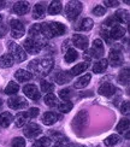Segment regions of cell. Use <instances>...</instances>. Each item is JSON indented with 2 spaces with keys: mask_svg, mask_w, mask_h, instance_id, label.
Wrapping results in <instances>:
<instances>
[{
  "mask_svg": "<svg viewBox=\"0 0 130 147\" xmlns=\"http://www.w3.org/2000/svg\"><path fill=\"white\" fill-rule=\"evenodd\" d=\"M23 133H24V136L26 138L35 139L42 133V129H41V127L36 123H28V124H26V127H24Z\"/></svg>",
  "mask_w": 130,
  "mask_h": 147,
  "instance_id": "8992f818",
  "label": "cell"
},
{
  "mask_svg": "<svg viewBox=\"0 0 130 147\" xmlns=\"http://www.w3.org/2000/svg\"><path fill=\"white\" fill-rule=\"evenodd\" d=\"M23 93L32 100H39L41 98L40 92L35 84H26L23 87Z\"/></svg>",
  "mask_w": 130,
  "mask_h": 147,
  "instance_id": "30bf717a",
  "label": "cell"
},
{
  "mask_svg": "<svg viewBox=\"0 0 130 147\" xmlns=\"http://www.w3.org/2000/svg\"><path fill=\"white\" fill-rule=\"evenodd\" d=\"M100 35L105 39V41H106L107 44H111V42H112V39H111V36H110V34H108V30H106V29L102 28V29L100 30Z\"/></svg>",
  "mask_w": 130,
  "mask_h": 147,
  "instance_id": "7bdbcfd3",
  "label": "cell"
},
{
  "mask_svg": "<svg viewBox=\"0 0 130 147\" xmlns=\"http://www.w3.org/2000/svg\"><path fill=\"white\" fill-rule=\"evenodd\" d=\"M118 82L121 84H128L129 83V80H130V72H129V68H125V69H123L121 72H119V75H118Z\"/></svg>",
  "mask_w": 130,
  "mask_h": 147,
  "instance_id": "d6a6232c",
  "label": "cell"
},
{
  "mask_svg": "<svg viewBox=\"0 0 130 147\" xmlns=\"http://www.w3.org/2000/svg\"><path fill=\"white\" fill-rule=\"evenodd\" d=\"M45 15H46V6L42 3L36 4L33 9V17L35 20H41V18L45 17Z\"/></svg>",
  "mask_w": 130,
  "mask_h": 147,
  "instance_id": "d6986e66",
  "label": "cell"
},
{
  "mask_svg": "<svg viewBox=\"0 0 130 147\" xmlns=\"http://www.w3.org/2000/svg\"><path fill=\"white\" fill-rule=\"evenodd\" d=\"M88 121H89V116L88 112L82 110L79 111L75 118L72 121V128H73V131L77 133V134H81V131H83L86 129V127L88 125Z\"/></svg>",
  "mask_w": 130,
  "mask_h": 147,
  "instance_id": "7a4b0ae2",
  "label": "cell"
},
{
  "mask_svg": "<svg viewBox=\"0 0 130 147\" xmlns=\"http://www.w3.org/2000/svg\"><path fill=\"white\" fill-rule=\"evenodd\" d=\"M23 50L26 51V53H29V54H38L41 51V47L34 40L28 38L23 42Z\"/></svg>",
  "mask_w": 130,
  "mask_h": 147,
  "instance_id": "8fae6325",
  "label": "cell"
},
{
  "mask_svg": "<svg viewBox=\"0 0 130 147\" xmlns=\"http://www.w3.org/2000/svg\"><path fill=\"white\" fill-rule=\"evenodd\" d=\"M60 118H61V116L55 112H46L42 116V122H43V124H46V125H53L54 123H57Z\"/></svg>",
  "mask_w": 130,
  "mask_h": 147,
  "instance_id": "9a60e30c",
  "label": "cell"
},
{
  "mask_svg": "<svg viewBox=\"0 0 130 147\" xmlns=\"http://www.w3.org/2000/svg\"><path fill=\"white\" fill-rule=\"evenodd\" d=\"M87 69H88V63H87V62H83V63H78V64H76L75 66H72L71 70H70L69 72L71 74V76L73 77V76L79 75V74L84 72Z\"/></svg>",
  "mask_w": 130,
  "mask_h": 147,
  "instance_id": "603a6c76",
  "label": "cell"
},
{
  "mask_svg": "<svg viewBox=\"0 0 130 147\" xmlns=\"http://www.w3.org/2000/svg\"><path fill=\"white\" fill-rule=\"evenodd\" d=\"M107 66H108L107 59L101 58V59H99L98 62L94 64V66H93V72H95V74H102L105 70L107 69Z\"/></svg>",
  "mask_w": 130,
  "mask_h": 147,
  "instance_id": "7402d4cb",
  "label": "cell"
},
{
  "mask_svg": "<svg viewBox=\"0 0 130 147\" xmlns=\"http://www.w3.org/2000/svg\"><path fill=\"white\" fill-rule=\"evenodd\" d=\"M49 145H51V139L47 136H43V138H40L36 140L32 147H48Z\"/></svg>",
  "mask_w": 130,
  "mask_h": 147,
  "instance_id": "e575fe53",
  "label": "cell"
},
{
  "mask_svg": "<svg viewBox=\"0 0 130 147\" xmlns=\"http://www.w3.org/2000/svg\"><path fill=\"white\" fill-rule=\"evenodd\" d=\"M63 147H72V146H63Z\"/></svg>",
  "mask_w": 130,
  "mask_h": 147,
  "instance_id": "f5cc1de1",
  "label": "cell"
},
{
  "mask_svg": "<svg viewBox=\"0 0 130 147\" xmlns=\"http://www.w3.org/2000/svg\"><path fill=\"white\" fill-rule=\"evenodd\" d=\"M53 68V59L52 58H42L39 60H33L29 64V69L35 72H39L41 75H47Z\"/></svg>",
  "mask_w": 130,
  "mask_h": 147,
  "instance_id": "6da1fadb",
  "label": "cell"
},
{
  "mask_svg": "<svg viewBox=\"0 0 130 147\" xmlns=\"http://www.w3.org/2000/svg\"><path fill=\"white\" fill-rule=\"evenodd\" d=\"M87 54H89L92 58H101L102 54H104V44H102V41L100 39H95L94 41H93L92 48Z\"/></svg>",
  "mask_w": 130,
  "mask_h": 147,
  "instance_id": "ba28073f",
  "label": "cell"
},
{
  "mask_svg": "<svg viewBox=\"0 0 130 147\" xmlns=\"http://www.w3.org/2000/svg\"><path fill=\"white\" fill-rule=\"evenodd\" d=\"M33 77L32 72L28 71V70H24V69H18L16 72H15V78L18 80L20 82H27V81H30Z\"/></svg>",
  "mask_w": 130,
  "mask_h": 147,
  "instance_id": "e0dca14e",
  "label": "cell"
},
{
  "mask_svg": "<svg viewBox=\"0 0 130 147\" xmlns=\"http://www.w3.org/2000/svg\"><path fill=\"white\" fill-rule=\"evenodd\" d=\"M108 34L112 40H119L125 35V29L123 26H121V24H116L112 28H110Z\"/></svg>",
  "mask_w": 130,
  "mask_h": 147,
  "instance_id": "5bb4252c",
  "label": "cell"
},
{
  "mask_svg": "<svg viewBox=\"0 0 130 147\" xmlns=\"http://www.w3.org/2000/svg\"><path fill=\"white\" fill-rule=\"evenodd\" d=\"M10 33L13 39H21L26 34V28L23 23L18 20H11L10 21Z\"/></svg>",
  "mask_w": 130,
  "mask_h": 147,
  "instance_id": "5b68a950",
  "label": "cell"
},
{
  "mask_svg": "<svg viewBox=\"0 0 130 147\" xmlns=\"http://www.w3.org/2000/svg\"><path fill=\"white\" fill-rule=\"evenodd\" d=\"M12 121H13V116H12L10 112H3L0 115V125L3 128H7Z\"/></svg>",
  "mask_w": 130,
  "mask_h": 147,
  "instance_id": "484cf974",
  "label": "cell"
},
{
  "mask_svg": "<svg viewBox=\"0 0 130 147\" xmlns=\"http://www.w3.org/2000/svg\"><path fill=\"white\" fill-rule=\"evenodd\" d=\"M93 26H94V22H93L92 18H84L76 29L78 32H89V30H92Z\"/></svg>",
  "mask_w": 130,
  "mask_h": 147,
  "instance_id": "d4e9b609",
  "label": "cell"
},
{
  "mask_svg": "<svg viewBox=\"0 0 130 147\" xmlns=\"http://www.w3.org/2000/svg\"><path fill=\"white\" fill-rule=\"evenodd\" d=\"M104 4L106 6H108V7H116V6L119 5V1H117V0H115V1L113 0H105Z\"/></svg>",
  "mask_w": 130,
  "mask_h": 147,
  "instance_id": "7dc6e473",
  "label": "cell"
},
{
  "mask_svg": "<svg viewBox=\"0 0 130 147\" xmlns=\"http://www.w3.org/2000/svg\"><path fill=\"white\" fill-rule=\"evenodd\" d=\"M72 42L79 50H87L88 48V38L82 34H73Z\"/></svg>",
  "mask_w": 130,
  "mask_h": 147,
  "instance_id": "4fadbf2b",
  "label": "cell"
},
{
  "mask_svg": "<svg viewBox=\"0 0 130 147\" xmlns=\"http://www.w3.org/2000/svg\"><path fill=\"white\" fill-rule=\"evenodd\" d=\"M90 78H92L90 74H86V75H83L82 77H79L75 82V88H84V87H87L88 83L90 82Z\"/></svg>",
  "mask_w": 130,
  "mask_h": 147,
  "instance_id": "f1b7e54d",
  "label": "cell"
},
{
  "mask_svg": "<svg viewBox=\"0 0 130 147\" xmlns=\"http://www.w3.org/2000/svg\"><path fill=\"white\" fill-rule=\"evenodd\" d=\"M5 4H6L5 1H0V9H4L5 7Z\"/></svg>",
  "mask_w": 130,
  "mask_h": 147,
  "instance_id": "c3c4849f",
  "label": "cell"
},
{
  "mask_svg": "<svg viewBox=\"0 0 130 147\" xmlns=\"http://www.w3.org/2000/svg\"><path fill=\"white\" fill-rule=\"evenodd\" d=\"M27 122H28V117L26 116V113H24V112H21V113H18L16 116V121H15L16 127H23V125H26Z\"/></svg>",
  "mask_w": 130,
  "mask_h": 147,
  "instance_id": "74e56055",
  "label": "cell"
},
{
  "mask_svg": "<svg viewBox=\"0 0 130 147\" xmlns=\"http://www.w3.org/2000/svg\"><path fill=\"white\" fill-rule=\"evenodd\" d=\"M77 57H78L77 51L75 50V48L70 47L69 50L66 51V53H65V56H64V60H65L66 63H73V62H75V60L77 59Z\"/></svg>",
  "mask_w": 130,
  "mask_h": 147,
  "instance_id": "4dcf8cb0",
  "label": "cell"
},
{
  "mask_svg": "<svg viewBox=\"0 0 130 147\" xmlns=\"http://www.w3.org/2000/svg\"><path fill=\"white\" fill-rule=\"evenodd\" d=\"M1 22H3V16L0 15V24H1Z\"/></svg>",
  "mask_w": 130,
  "mask_h": 147,
  "instance_id": "f907efd6",
  "label": "cell"
},
{
  "mask_svg": "<svg viewBox=\"0 0 130 147\" xmlns=\"http://www.w3.org/2000/svg\"><path fill=\"white\" fill-rule=\"evenodd\" d=\"M53 147H63V146H61L60 144H57V145H55V146H53Z\"/></svg>",
  "mask_w": 130,
  "mask_h": 147,
  "instance_id": "681fc988",
  "label": "cell"
},
{
  "mask_svg": "<svg viewBox=\"0 0 130 147\" xmlns=\"http://www.w3.org/2000/svg\"><path fill=\"white\" fill-rule=\"evenodd\" d=\"M119 141H121V136L118 135V134H111V135H108L106 139L104 140V144L107 147H113L116 145H118Z\"/></svg>",
  "mask_w": 130,
  "mask_h": 147,
  "instance_id": "83f0119b",
  "label": "cell"
},
{
  "mask_svg": "<svg viewBox=\"0 0 130 147\" xmlns=\"http://www.w3.org/2000/svg\"><path fill=\"white\" fill-rule=\"evenodd\" d=\"M12 147H26V140L23 138L18 136V138H15L12 140V144H11Z\"/></svg>",
  "mask_w": 130,
  "mask_h": 147,
  "instance_id": "b9f144b4",
  "label": "cell"
},
{
  "mask_svg": "<svg viewBox=\"0 0 130 147\" xmlns=\"http://www.w3.org/2000/svg\"><path fill=\"white\" fill-rule=\"evenodd\" d=\"M18 90H20V84H18L17 82H15V81H10L7 83V86H6V88H5V93L10 94V95H13V94L17 93Z\"/></svg>",
  "mask_w": 130,
  "mask_h": 147,
  "instance_id": "836d02e7",
  "label": "cell"
},
{
  "mask_svg": "<svg viewBox=\"0 0 130 147\" xmlns=\"http://www.w3.org/2000/svg\"><path fill=\"white\" fill-rule=\"evenodd\" d=\"M113 17L116 18V21H117V23H118V24H121V23H128L129 22V11L128 10H123V9L117 10V12L115 13Z\"/></svg>",
  "mask_w": 130,
  "mask_h": 147,
  "instance_id": "ffe728a7",
  "label": "cell"
},
{
  "mask_svg": "<svg viewBox=\"0 0 130 147\" xmlns=\"http://www.w3.org/2000/svg\"><path fill=\"white\" fill-rule=\"evenodd\" d=\"M61 9H63V5H61L60 1H52L48 6L47 12H48V15H52V16L58 15V13H60Z\"/></svg>",
  "mask_w": 130,
  "mask_h": 147,
  "instance_id": "4316f807",
  "label": "cell"
},
{
  "mask_svg": "<svg viewBox=\"0 0 130 147\" xmlns=\"http://www.w3.org/2000/svg\"><path fill=\"white\" fill-rule=\"evenodd\" d=\"M24 113H26V116L28 117V119L35 118V117H38V116H39L40 110H39L38 107H30V109H28V111H24Z\"/></svg>",
  "mask_w": 130,
  "mask_h": 147,
  "instance_id": "ab89813d",
  "label": "cell"
},
{
  "mask_svg": "<svg viewBox=\"0 0 130 147\" xmlns=\"http://www.w3.org/2000/svg\"><path fill=\"white\" fill-rule=\"evenodd\" d=\"M45 104L49 107H55L59 105V101H58V98L55 96L53 93H48L45 95Z\"/></svg>",
  "mask_w": 130,
  "mask_h": 147,
  "instance_id": "f546056e",
  "label": "cell"
},
{
  "mask_svg": "<svg viewBox=\"0 0 130 147\" xmlns=\"http://www.w3.org/2000/svg\"><path fill=\"white\" fill-rule=\"evenodd\" d=\"M93 13H94L95 16H98V17H101V16H104L105 13H106V7L102 6V5H98L93 9Z\"/></svg>",
  "mask_w": 130,
  "mask_h": 147,
  "instance_id": "60d3db41",
  "label": "cell"
},
{
  "mask_svg": "<svg viewBox=\"0 0 130 147\" xmlns=\"http://www.w3.org/2000/svg\"><path fill=\"white\" fill-rule=\"evenodd\" d=\"M129 125H130L129 119H128V118H122V119L118 122V124H117L116 130L118 131L119 134H124L125 131L129 130Z\"/></svg>",
  "mask_w": 130,
  "mask_h": 147,
  "instance_id": "1f68e13d",
  "label": "cell"
},
{
  "mask_svg": "<svg viewBox=\"0 0 130 147\" xmlns=\"http://www.w3.org/2000/svg\"><path fill=\"white\" fill-rule=\"evenodd\" d=\"M40 84H41V90H42V92H45L46 94L52 93V92L54 90V84H53L52 82L46 81V80H42Z\"/></svg>",
  "mask_w": 130,
  "mask_h": 147,
  "instance_id": "d590c367",
  "label": "cell"
},
{
  "mask_svg": "<svg viewBox=\"0 0 130 147\" xmlns=\"http://www.w3.org/2000/svg\"><path fill=\"white\" fill-rule=\"evenodd\" d=\"M72 107H73V104L71 101H64L58 105V110L63 113H69L72 110Z\"/></svg>",
  "mask_w": 130,
  "mask_h": 147,
  "instance_id": "8d00e7d4",
  "label": "cell"
},
{
  "mask_svg": "<svg viewBox=\"0 0 130 147\" xmlns=\"http://www.w3.org/2000/svg\"><path fill=\"white\" fill-rule=\"evenodd\" d=\"M104 24H105V27H110V28H112L113 26H116V24H118L117 23V21H116V18L112 16V17H110V18H107L106 21L104 22Z\"/></svg>",
  "mask_w": 130,
  "mask_h": 147,
  "instance_id": "f6af8a7d",
  "label": "cell"
},
{
  "mask_svg": "<svg viewBox=\"0 0 130 147\" xmlns=\"http://www.w3.org/2000/svg\"><path fill=\"white\" fill-rule=\"evenodd\" d=\"M129 111H130V102L127 100L122 104V106H121V112L123 115H129Z\"/></svg>",
  "mask_w": 130,
  "mask_h": 147,
  "instance_id": "ee69618b",
  "label": "cell"
},
{
  "mask_svg": "<svg viewBox=\"0 0 130 147\" xmlns=\"http://www.w3.org/2000/svg\"><path fill=\"white\" fill-rule=\"evenodd\" d=\"M49 27H51V30L54 36H61L66 33L67 28L64 26L63 23L60 22H51L49 23Z\"/></svg>",
  "mask_w": 130,
  "mask_h": 147,
  "instance_id": "2e32d148",
  "label": "cell"
},
{
  "mask_svg": "<svg viewBox=\"0 0 130 147\" xmlns=\"http://www.w3.org/2000/svg\"><path fill=\"white\" fill-rule=\"evenodd\" d=\"M13 11L17 15H26L29 11V3L28 1H17L13 5Z\"/></svg>",
  "mask_w": 130,
  "mask_h": 147,
  "instance_id": "ac0fdd59",
  "label": "cell"
},
{
  "mask_svg": "<svg viewBox=\"0 0 130 147\" xmlns=\"http://www.w3.org/2000/svg\"><path fill=\"white\" fill-rule=\"evenodd\" d=\"M7 47H9V51H10L9 54L12 57L13 62L21 63V62H24V60L27 59V53H26V51L23 50L22 46H20L13 41H10Z\"/></svg>",
  "mask_w": 130,
  "mask_h": 147,
  "instance_id": "3957f363",
  "label": "cell"
},
{
  "mask_svg": "<svg viewBox=\"0 0 130 147\" xmlns=\"http://www.w3.org/2000/svg\"><path fill=\"white\" fill-rule=\"evenodd\" d=\"M116 90H117V88L115 87V84L110 83V82H106V83H102L100 87H99L98 93L100 95H102V96L110 98V96H112L116 93Z\"/></svg>",
  "mask_w": 130,
  "mask_h": 147,
  "instance_id": "7c38bea8",
  "label": "cell"
},
{
  "mask_svg": "<svg viewBox=\"0 0 130 147\" xmlns=\"http://www.w3.org/2000/svg\"><path fill=\"white\" fill-rule=\"evenodd\" d=\"M7 105H9V107L13 109V110H22V109H26L28 106V101L24 99L23 96L16 95V96L10 98L9 101H7Z\"/></svg>",
  "mask_w": 130,
  "mask_h": 147,
  "instance_id": "9c48e42d",
  "label": "cell"
},
{
  "mask_svg": "<svg viewBox=\"0 0 130 147\" xmlns=\"http://www.w3.org/2000/svg\"><path fill=\"white\" fill-rule=\"evenodd\" d=\"M13 59L10 56L9 53H5L0 57V68L1 69H7V68H11L13 65Z\"/></svg>",
  "mask_w": 130,
  "mask_h": 147,
  "instance_id": "cb8c5ba5",
  "label": "cell"
},
{
  "mask_svg": "<svg viewBox=\"0 0 130 147\" xmlns=\"http://www.w3.org/2000/svg\"><path fill=\"white\" fill-rule=\"evenodd\" d=\"M1 105H3V100L0 99V107H1Z\"/></svg>",
  "mask_w": 130,
  "mask_h": 147,
  "instance_id": "816d5d0a",
  "label": "cell"
},
{
  "mask_svg": "<svg viewBox=\"0 0 130 147\" xmlns=\"http://www.w3.org/2000/svg\"><path fill=\"white\" fill-rule=\"evenodd\" d=\"M6 34H7V26L6 24H0V39L5 38Z\"/></svg>",
  "mask_w": 130,
  "mask_h": 147,
  "instance_id": "bcb514c9",
  "label": "cell"
},
{
  "mask_svg": "<svg viewBox=\"0 0 130 147\" xmlns=\"http://www.w3.org/2000/svg\"><path fill=\"white\" fill-rule=\"evenodd\" d=\"M82 11V3L79 1H69L66 4V7H65V15L66 18L69 21H75L76 18L79 16Z\"/></svg>",
  "mask_w": 130,
  "mask_h": 147,
  "instance_id": "277c9868",
  "label": "cell"
},
{
  "mask_svg": "<svg viewBox=\"0 0 130 147\" xmlns=\"http://www.w3.org/2000/svg\"><path fill=\"white\" fill-rule=\"evenodd\" d=\"M72 80V76L69 71H60L57 76H55V82L58 84H65L69 83Z\"/></svg>",
  "mask_w": 130,
  "mask_h": 147,
  "instance_id": "44dd1931",
  "label": "cell"
},
{
  "mask_svg": "<svg viewBox=\"0 0 130 147\" xmlns=\"http://www.w3.org/2000/svg\"><path fill=\"white\" fill-rule=\"evenodd\" d=\"M107 63L110 65H112L113 68H117V66H121L123 63H124V57L121 51L118 50H111L110 54H108V59Z\"/></svg>",
  "mask_w": 130,
  "mask_h": 147,
  "instance_id": "52a82bcc",
  "label": "cell"
},
{
  "mask_svg": "<svg viewBox=\"0 0 130 147\" xmlns=\"http://www.w3.org/2000/svg\"><path fill=\"white\" fill-rule=\"evenodd\" d=\"M59 96H60L63 100L69 101V99L72 96V90H71L70 88H64V89H61V90H59Z\"/></svg>",
  "mask_w": 130,
  "mask_h": 147,
  "instance_id": "f35d334b",
  "label": "cell"
}]
</instances>
